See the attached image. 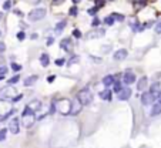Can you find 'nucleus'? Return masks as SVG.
Segmentation results:
<instances>
[{
    "mask_svg": "<svg viewBox=\"0 0 161 148\" xmlns=\"http://www.w3.org/2000/svg\"><path fill=\"white\" fill-rule=\"evenodd\" d=\"M130 95H131V90H130L128 87H124L123 90L118 93V100H121V101H125V100L130 98Z\"/></svg>",
    "mask_w": 161,
    "mask_h": 148,
    "instance_id": "nucleus-10",
    "label": "nucleus"
},
{
    "mask_svg": "<svg viewBox=\"0 0 161 148\" xmlns=\"http://www.w3.org/2000/svg\"><path fill=\"white\" fill-rule=\"evenodd\" d=\"M34 113H36V111H33L29 107L24 108L23 114H21V123H23V127L30 128L34 124V121H36V115H34Z\"/></svg>",
    "mask_w": 161,
    "mask_h": 148,
    "instance_id": "nucleus-1",
    "label": "nucleus"
},
{
    "mask_svg": "<svg viewBox=\"0 0 161 148\" xmlns=\"http://www.w3.org/2000/svg\"><path fill=\"white\" fill-rule=\"evenodd\" d=\"M104 6V0H95V7L100 9Z\"/></svg>",
    "mask_w": 161,
    "mask_h": 148,
    "instance_id": "nucleus-33",
    "label": "nucleus"
},
{
    "mask_svg": "<svg viewBox=\"0 0 161 148\" xmlns=\"http://www.w3.org/2000/svg\"><path fill=\"white\" fill-rule=\"evenodd\" d=\"M160 87H161V86L158 84V83H154L153 86H151V88H150V91H151V93H153L155 97H158V93H160V90H161Z\"/></svg>",
    "mask_w": 161,
    "mask_h": 148,
    "instance_id": "nucleus-20",
    "label": "nucleus"
},
{
    "mask_svg": "<svg viewBox=\"0 0 161 148\" xmlns=\"http://www.w3.org/2000/svg\"><path fill=\"white\" fill-rule=\"evenodd\" d=\"M113 88H114V93H120V91L123 90V87H121V84L118 81H114V84H113Z\"/></svg>",
    "mask_w": 161,
    "mask_h": 148,
    "instance_id": "nucleus-24",
    "label": "nucleus"
},
{
    "mask_svg": "<svg viewBox=\"0 0 161 148\" xmlns=\"http://www.w3.org/2000/svg\"><path fill=\"white\" fill-rule=\"evenodd\" d=\"M73 2H74V3H79V2H80V0H73Z\"/></svg>",
    "mask_w": 161,
    "mask_h": 148,
    "instance_id": "nucleus-48",
    "label": "nucleus"
},
{
    "mask_svg": "<svg viewBox=\"0 0 161 148\" xmlns=\"http://www.w3.org/2000/svg\"><path fill=\"white\" fill-rule=\"evenodd\" d=\"M114 81H116V77H114V76H106V77L103 78V84L104 86H107V87L113 86Z\"/></svg>",
    "mask_w": 161,
    "mask_h": 148,
    "instance_id": "nucleus-16",
    "label": "nucleus"
},
{
    "mask_svg": "<svg viewBox=\"0 0 161 148\" xmlns=\"http://www.w3.org/2000/svg\"><path fill=\"white\" fill-rule=\"evenodd\" d=\"M12 70L20 71L21 70V66H20V64H17V63H12Z\"/></svg>",
    "mask_w": 161,
    "mask_h": 148,
    "instance_id": "nucleus-29",
    "label": "nucleus"
},
{
    "mask_svg": "<svg viewBox=\"0 0 161 148\" xmlns=\"http://www.w3.org/2000/svg\"><path fill=\"white\" fill-rule=\"evenodd\" d=\"M111 16L114 17L116 20H123V19H124V16H123V14H118V13H113Z\"/></svg>",
    "mask_w": 161,
    "mask_h": 148,
    "instance_id": "nucleus-32",
    "label": "nucleus"
},
{
    "mask_svg": "<svg viewBox=\"0 0 161 148\" xmlns=\"http://www.w3.org/2000/svg\"><path fill=\"white\" fill-rule=\"evenodd\" d=\"M64 63H66V60H64V58H58V60H56V66H63V64H64Z\"/></svg>",
    "mask_w": 161,
    "mask_h": 148,
    "instance_id": "nucleus-35",
    "label": "nucleus"
},
{
    "mask_svg": "<svg viewBox=\"0 0 161 148\" xmlns=\"http://www.w3.org/2000/svg\"><path fill=\"white\" fill-rule=\"evenodd\" d=\"M150 114L153 115V117H155V115L161 114V103L154 104V105H153V108H151V111H150Z\"/></svg>",
    "mask_w": 161,
    "mask_h": 148,
    "instance_id": "nucleus-17",
    "label": "nucleus"
},
{
    "mask_svg": "<svg viewBox=\"0 0 161 148\" xmlns=\"http://www.w3.org/2000/svg\"><path fill=\"white\" fill-rule=\"evenodd\" d=\"M136 81V76H134V74L133 73H125L123 76V83L124 84H133V83Z\"/></svg>",
    "mask_w": 161,
    "mask_h": 148,
    "instance_id": "nucleus-12",
    "label": "nucleus"
},
{
    "mask_svg": "<svg viewBox=\"0 0 161 148\" xmlns=\"http://www.w3.org/2000/svg\"><path fill=\"white\" fill-rule=\"evenodd\" d=\"M14 97V88H12V87H6V88H3V90L0 91V98H13Z\"/></svg>",
    "mask_w": 161,
    "mask_h": 148,
    "instance_id": "nucleus-9",
    "label": "nucleus"
},
{
    "mask_svg": "<svg viewBox=\"0 0 161 148\" xmlns=\"http://www.w3.org/2000/svg\"><path fill=\"white\" fill-rule=\"evenodd\" d=\"M10 7H12V2H10V0H6L3 3V9L4 10H10Z\"/></svg>",
    "mask_w": 161,
    "mask_h": 148,
    "instance_id": "nucleus-28",
    "label": "nucleus"
},
{
    "mask_svg": "<svg viewBox=\"0 0 161 148\" xmlns=\"http://www.w3.org/2000/svg\"><path fill=\"white\" fill-rule=\"evenodd\" d=\"M62 47L64 50H69L71 47V43H70V40H69V39H64V40L62 41Z\"/></svg>",
    "mask_w": 161,
    "mask_h": 148,
    "instance_id": "nucleus-23",
    "label": "nucleus"
},
{
    "mask_svg": "<svg viewBox=\"0 0 161 148\" xmlns=\"http://www.w3.org/2000/svg\"><path fill=\"white\" fill-rule=\"evenodd\" d=\"M97 10H99V9L94 7V9H88L87 12H88V14H95V12H97Z\"/></svg>",
    "mask_w": 161,
    "mask_h": 148,
    "instance_id": "nucleus-39",
    "label": "nucleus"
},
{
    "mask_svg": "<svg viewBox=\"0 0 161 148\" xmlns=\"http://www.w3.org/2000/svg\"><path fill=\"white\" fill-rule=\"evenodd\" d=\"M155 31H157V33H160V34H161V23H158V24L155 26Z\"/></svg>",
    "mask_w": 161,
    "mask_h": 148,
    "instance_id": "nucleus-41",
    "label": "nucleus"
},
{
    "mask_svg": "<svg viewBox=\"0 0 161 148\" xmlns=\"http://www.w3.org/2000/svg\"><path fill=\"white\" fill-rule=\"evenodd\" d=\"M9 131L12 134H19V131H20V123H19V120L16 117L9 121Z\"/></svg>",
    "mask_w": 161,
    "mask_h": 148,
    "instance_id": "nucleus-6",
    "label": "nucleus"
},
{
    "mask_svg": "<svg viewBox=\"0 0 161 148\" xmlns=\"http://www.w3.org/2000/svg\"><path fill=\"white\" fill-rule=\"evenodd\" d=\"M40 64L43 67H47L50 64V57H49V54H41L40 56Z\"/></svg>",
    "mask_w": 161,
    "mask_h": 148,
    "instance_id": "nucleus-18",
    "label": "nucleus"
},
{
    "mask_svg": "<svg viewBox=\"0 0 161 148\" xmlns=\"http://www.w3.org/2000/svg\"><path fill=\"white\" fill-rule=\"evenodd\" d=\"M100 97H101V100H106V101H110L111 100V91L110 90H104L100 93Z\"/></svg>",
    "mask_w": 161,
    "mask_h": 148,
    "instance_id": "nucleus-19",
    "label": "nucleus"
},
{
    "mask_svg": "<svg viewBox=\"0 0 161 148\" xmlns=\"http://www.w3.org/2000/svg\"><path fill=\"white\" fill-rule=\"evenodd\" d=\"M20 80V76H14V77H12V78H9V84H16L17 81Z\"/></svg>",
    "mask_w": 161,
    "mask_h": 148,
    "instance_id": "nucleus-26",
    "label": "nucleus"
},
{
    "mask_svg": "<svg viewBox=\"0 0 161 148\" xmlns=\"http://www.w3.org/2000/svg\"><path fill=\"white\" fill-rule=\"evenodd\" d=\"M77 61H80V57L79 56H74V57H71L69 61H67V64L69 66H71V64H74V63H77Z\"/></svg>",
    "mask_w": 161,
    "mask_h": 148,
    "instance_id": "nucleus-25",
    "label": "nucleus"
},
{
    "mask_svg": "<svg viewBox=\"0 0 161 148\" xmlns=\"http://www.w3.org/2000/svg\"><path fill=\"white\" fill-rule=\"evenodd\" d=\"M99 23H100V21H99V20H97V19H95V20H94V21H93V24H94V26H97V24H99Z\"/></svg>",
    "mask_w": 161,
    "mask_h": 148,
    "instance_id": "nucleus-47",
    "label": "nucleus"
},
{
    "mask_svg": "<svg viewBox=\"0 0 161 148\" xmlns=\"http://www.w3.org/2000/svg\"><path fill=\"white\" fill-rule=\"evenodd\" d=\"M104 21H106V24L111 26L113 23H114V17H113V16H108V17H106V19H104Z\"/></svg>",
    "mask_w": 161,
    "mask_h": 148,
    "instance_id": "nucleus-27",
    "label": "nucleus"
},
{
    "mask_svg": "<svg viewBox=\"0 0 161 148\" xmlns=\"http://www.w3.org/2000/svg\"><path fill=\"white\" fill-rule=\"evenodd\" d=\"M81 107H83V104L80 103V100H79V98H74L73 101H71L70 114H71V115H77L80 111H81Z\"/></svg>",
    "mask_w": 161,
    "mask_h": 148,
    "instance_id": "nucleus-7",
    "label": "nucleus"
},
{
    "mask_svg": "<svg viewBox=\"0 0 161 148\" xmlns=\"http://www.w3.org/2000/svg\"><path fill=\"white\" fill-rule=\"evenodd\" d=\"M17 39H19L20 41H23L26 39V33L24 31H19V33H17Z\"/></svg>",
    "mask_w": 161,
    "mask_h": 148,
    "instance_id": "nucleus-31",
    "label": "nucleus"
},
{
    "mask_svg": "<svg viewBox=\"0 0 161 148\" xmlns=\"http://www.w3.org/2000/svg\"><path fill=\"white\" fill-rule=\"evenodd\" d=\"M157 101H158V103H161V90H160V93H158V97H157Z\"/></svg>",
    "mask_w": 161,
    "mask_h": 148,
    "instance_id": "nucleus-43",
    "label": "nucleus"
},
{
    "mask_svg": "<svg viewBox=\"0 0 161 148\" xmlns=\"http://www.w3.org/2000/svg\"><path fill=\"white\" fill-rule=\"evenodd\" d=\"M3 64H4V58L0 57V66H3Z\"/></svg>",
    "mask_w": 161,
    "mask_h": 148,
    "instance_id": "nucleus-45",
    "label": "nucleus"
},
{
    "mask_svg": "<svg viewBox=\"0 0 161 148\" xmlns=\"http://www.w3.org/2000/svg\"><path fill=\"white\" fill-rule=\"evenodd\" d=\"M20 98H23V94H19L16 97H13V101H20Z\"/></svg>",
    "mask_w": 161,
    "mask_h": 148,
    "instance_id": "nucleus-40",
    "label": "nucleus"
},
{
    "mask_svg": "<svg viewBox=\"0 0 161 148\" xmlns=\"http://www.w3.org/2000/svg\"><path fill=\"white\" fill-rule=\"evenodd\" d=\"M63 0H53V4H57V3H62Z\"/></svg>",
    "mask_w": 161,
    "mask_h": 148,
    "instance_id": "nucleus-46",
    "label": "nucleus"
},
{
    "mask_svg": "<svg viewBox=\"0 0 161 148\" xmlns=\"http://www.w3.org/2000/svg\"><path fill=\"white\" fill-rule=\"evenodd\" d=\"M54 78H56V77H54V76H50V77H49V83L54 81Z\"/></svg>",
    "mask_w": 161,
    "mask_h": 148,
    "instance_id": "nucleus-44",
    "label": "nucleus"
},
{
    "mask_svg": "<svg viewBox=\"0 0 161 148\" xmlns=\"http://www.w3.org/2000/svg\"><path fill=\"white\" fill-rule=\"evenodd\" d=\"M46 16V9L44 7H36L29 13V20L32 21H39L41 19H44Z\"/></svg>",
    "mask_w": 161,
    "mask_h": 148,
    "instance_id": "nucleus-3",
    "label": "nucleus"
},
{
    "mask_svg": "<svg viewBox=\"0 0 161 148\" xmlns=\"http://www.w3.org/2000/svg\"><path fill=\"white\" fill-rule=\"evenodd\" d=\"M27 107L32 108L33 111H39L40 110V107H41V101L40 100H32V101L27 104Z\"/></svg>",
    "mask_w": 161,
    "mask_h": 148,
    "instance_id": "nucleus-13",
    "label": "nucleus"
},
{
    "mask_svg": "<svg viewBox=\"0 0 161 148\" xmlns=\"http://www.w3.org/2000/svg\"><path fill=\"white\" fill-rule=\"evenodd\" d=\"M10 110H12V107H10V104H9L7 100L0 98V118H2L3 115L7 114Z\"/></svg>",
    "mask_w": 161,
    "mask_h": 148,
    "instance_id": "nucleus-8",
    "label": "nucleus"
},
{
    "mask_svg": "<svg viewBox=\"0 0 161 148\" xmlns=\"http://www.w3.org/2000/svg\"><path fill=\"white\" fill-rule=\"evenodd\" d=\"M53 39H49V40H47V46H51V44H53Z\"/></svg>",
    "mask_w": 161,
    "mask_h": 148,
    "instance_id": "nucleus-42",
    "label": "nucleus"
},
{
    "mask_svg": "<svg viewBox=\"0 0 161 148\" xmlns=\"http://www.w3.org/2000/svg\"><path fill=\"white\" fill-rule=\"evenodd\" d=\"M77 98L80 100V103L83 105H88V104L93 101V91L90 88H83L77 93Z\"/></svg>",
    "mask_w": 161,
    "mask_h": 148,
    "instance_id": "nucleus-2",
    "label": "nucleus"
},
{
    "mask_svg": "<svg viewBox=\"0 0 161 148\" xmlns=\"http://www.w3.org/2000/svg\"><path fill=\"white\" fill-rule=\"evenodd\" d=\"M73 36H74V37H77V39H80V37H81V33H80V31H79L77 29H76L74 31H73Z\"/></svg>",
    "mask_w": 161,
    "mask_h": 148,
    "instance_id": "nucleus-37",
    "label": "nucleus"
},
{
    "mask_svg": "<svg viewBox=\"0 0 161 148\" xmlns=\"http://www.w3.org/2000/svg\"><path fill=\"white\" fill-rule=\"evenodd\" d=\"M6 132H7V130H0V141H4L6 140Z\"/></svg>",
    "mask_w": 161,
    "mask_h": 148,
    "instance_id": "nucleus-30",
    "label": "nucleus"
},
{
    "mask_svg": "<svg viewBox=\"0 0 161 148\" xmlns=\"http://www.w3.org/2000/svg\"><path fill=\"white\" fill-rule=\"evenodd\" d=\"M128 56V51L125 49H120L117 50L116 53H114V60H118V61H121V60H124V58Z\"/></svg>",
    "mask_w": 161,
    "mask_h": 148,
    "instance_id": "nucleus-11",
    "label": "nucleus"
},
{
    "mask_svg": "<svg viewBox=\"0 0 161 148\" xmlns=\"http://www.w3.org/2000/svg\"><path fill=\"white\" fill-rule=\"evenodd\" d=\"M69 14H70V16H76V14H77V7H71L70 10H69Z\"/></svg>",
    "mask_w": 161,
    "mask_h": 148,
    "instance_id": "nucleus-34",
    "label": "nucleus"
},
{
    "mask_svg": "<svg viewBox=\"0 0 161 148\" xmlns=\"http://www.w3.org/2000/svg\"><path fill=\"white\" fill-rule=\"evenodd\" d=\"M70 107H71V103H69V100H60V101H57V108L63 114H70Z\"/></svg>",
    "mask_w": 161,
    "mask_h": 148,
    "instance_id": "nucleus-5",
    "label": "nucleus"
},
{
    "mask_svg": "<svg viewBox=\"0 0 161 148\" xmlns=\"http://www.w3.org/2000/svg\"><path fill=\"white\" fill-rule=\"evenodd\" d=\"M0 36H2V31H0Z\"/></svg>",
    "mask_w": 161,
    "mask_h": 148,
    "instance_id": "nucleus-50",
    "label": "nucleus"
},
{
    "mask_svg": "<svg viewBox=\"0 0 161 148\" xmlns=\"http://www.w3.org/2000/svg\"><path fill=\"white\" fill-rule=\"evenodd\" d=\"M104 34H106V31H104V30H99V31L88 33V34H87V37H88V39H91V37H99V36H104Z\"/></svg>",
    "mask_w": 161,
    "mask_h": 148,
    "instance_id": "nucleus-22",
    "label": "nucleus"
},
{
    "mask_svg": "<svg viewBox=\"0 0 161 148\" xmlns=\"http://www.w3.org/2000/svg\"><path fill=\"white\" fill-rule=\"evenodd\" d=\"M37 78H39V77H37V76H36V74H34V76H30V77H27V78H26V80H24V81H23V84H24L26 87L33 86L34 83L37 81Z\"/></svg>",
    "mask_w": 161,
    "mask_h": 148,
    "instance_id": "nucleus-14",
    "label": "nucleus"
},
{
    "mask_svg": "<svg viewBox=\"0 0 161 148\" xmlns=\"http://www.w3.org/2000/svg\"><path fill=\"white\" fill-rule=\"evenodd\" d=\"M4 50H6V44H4L3 41H0V53H3Z\"/></svg>",
    "mask_w": 161,
    "mask_h": 148,
    "instance_id": "nucleus-38",
    "label": "nucleus"
},
{
    "mask_svg": "<svg viewBox=\"0 0 161 148\" xmlns=\"http://www.w3.org/2000/svg\"><path fill=\"white\" fill-rule=\"evenodd\" d=\"M0 19H2V13H0Z\"/></svg>",
    "mask_w": 161,
    "mask_h": 148,
    "instance_id": "nucleus-49",
    "label": "nucleus"
},
{
    "mask_svg": "<svg viewBox=\"0 0 161 148\" xmlns=\"http://www.w3.org/2000/svg\"><path fill=\"white\" fill-rule=\"evenodd\" d=\"M66 24H67V21H66V20L58 21L57 24H56V33H62V31H63V29L66 27Z\"/></svg>",
    "mask_w": 161,
    "mask_h": 148,
    "instance_id": "nucleus-21",
    "label": "nucleus"
},
{
    "mask_svg": "<svg viewBox=\"0 0 161 148\" xmlns=\"http://www.w3.org/2000/svg\"><path fill=\"white\" fill-rule=\"evenodd\" d=\"M145 87H147V77L143 76V77L137 81V90H144Z\"/></svg>",
    "mask_w": 161,
    "mask_h": 148,
    "instance_id": "nucleus-15",
    "label": "nucleus"
},
{
    "mask_svg": "<svg viewBox=\"0 0 161 148\" xmlns=\"http://www.w3.org/2000/svg\"><path fill=\"white\" fill-rule=\"evenodd\" d=\"M6 73H7V68L4 66H0V76H4Z\"/></svg>",
    "mask_w": 161,
    "mask_h": 148,
    "instance_id": "nucleus-36",
    "label": "nucleus"
},
{
    "mask_svg": "<svg viewBox=\"0 0 161 148\" xmlns=\"http://www.w3.org/2000/svg\"><path fill=\"white\" fill-rule=\"evenodd\" d=\"M155 100H157V97H155L151 91H145L144 94L141 95V103H143V105H150V104H153Z\"/></svg>",
    "mask_w": 161,
    "mask_h": 148,
    "instance_id": "nucleus-4",
    "label": "nucleus"
}]
</instances>
